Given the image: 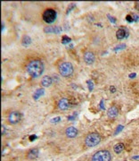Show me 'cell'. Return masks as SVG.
<instances>
[{"label": "cell", "mask_w": 139, "mask_h": 161, "mask_svg": "<svg viewBox=\"0 0 139 161\" xmlns=\"http://www.w3.org/2000/svg\"><path fill=\"white\" fill-rule=\"evenodd\" d=\"M65 134L69 138H74L78 135V130L73 126H70L65 130Z\"/></svg>", "instance_id": "8"}, {"label": "cell", "mask_w": 139, "mask_h": 161, "mask_svg": "<svg viewBox=\"0 0 139 161\" xmlns=\"http://www.w3.org/2000/svg\"><path fill=\"white\" fill-rule=\"evenodd\" d=\"M39 156V150L38 149H31L28 154H27V158L28 159H35Z\"/></svg>", "instance_id": "11"}, {"label": "cell", "mask_w": 139, "mask_h": 161, "mask_svg": "<svg viewBox=\"0 0 139 161\" xmlns=\"http://www.w3.org/2000/svg\"><path fill=\"white\" fill-rule=\"evenodd\" d=\"M60 120H61V118H60L59 116H57V117H55V118L52 119L51 122H52V123H56V122H59Z\"/></svg>", "instance_id": "20"}, {"label": "cell", "mask_w": 139, "mask_h": 161, "mask_svg": "<svg viewBox=\"0 0 139 161\" xmlns=\"http://www.w3.org/2000/svg\"><path fill=\"white\" fill-rule=\"evenodd\" d=\"M119 114V110L116 106H112L107 111V116L109 118H115Z\"/></svg>", "instance_id": "10"}, {"label": "cell", "mask_w": 139, "mask_h": 161, "mask_svg": "<svg viewBox=\"0 0 139 161\" xmlns=\"http://www.w3.org/2000/svg\"><path fill=\"white\" fill-rule=\"evenodd\" d=\"M52 82H53V80L50 76H44L41 80V85L43 87H49Z\"/></svg>", "instance_id": "12"}, {"label": "cell", "mask_w": 139, "mask_h": 161, "mask_svg": "<svg viewBox=\"0 0 139 161\" xmlns=\"http://www.w3.org/2000/svg\"><path fill=\"white\" fill-rule=\"evenodd\" d=\"M70 106V103H69V100L65 98H62L59 100L58 102V107L61 109V110H67Z\"/></svg>", "instance_id": "9"}, {"label": "cell", "mask_w": 139, "mask_h": 161, "mask_svg": "<svg viewBox=\"0 0 139 161\" xmlns=\"http://www.w3.org/2000/svg\"><path fill=\"white\" fill-rule=\"evenodd\" d=\"M133 159H139V156H137V157H133Z\"/></svg>", "instance_id": "27"}, {"label": "cell", "mask_w": 139, "mask_h": 161, "mask_svg": "<svg viewBox=\"0 0 139 161\" xmlns=\"http://www.w3.org/2000/svg\"><path fill=\"white\" fill-rule=\"evenodd\" d=\"M42 18L46 23H53L56 19V12L52 8L46 9L42 14Z\"/></svg>", "instance_id": "5"}, {"label": "cell", "mask_w": 139, "mask_h": 161, "mask_svg": "<svg viewBox=\"0 0 139 161\" xmlns=\"http://www.w3.org/2000/svg\"><path fill=\"white\" fill-rule=\"evenodd\" d=\"M44 92H45V91H44V89H37V91L34 93V96H33L34 99H38V98L40 97L41 95H43Z\"/></svg>", "instance_id": "17"}, {"label": "cell", "mask_w": 139, "mask_h": 161, "mask_svg": "<svg viewBox=\"0 0 139 161\" xmlns=\"http://www.w3.org/2000/svg\"><path fill=\"white\" fill-rule=\"evenodd\" d=\"M127 46L125 45V44H120V45H119V46H117L115 48H114V50H119V49H124L125 48H126Z\"/></svg>", "instance_id": "18"}, {"label": "cell", "mask_w": 139, "mask_h": 161, "mask_svg": "<svg viewBox=\"0 0 139 161\" xmlns=\"http://www.w3.org/2000/svg\"><path fill=\"white\" fill-rule=\"evenodd\" d=\"M101 140H102L101 135L96 132H93V133H90L86 136L85 143L88 147L92 148V147H95V146L98 145L100 143V141H101Z\"/></svg>", "instance_id": "2"}, {"label": "cell", "mask_w": 139, "mask_h": 161, "mask_svg": "<svg viewBox=\"0 0 139 161\" xmlns=\"http://www.w3.org/2000/svg\"><path fill=\"white\" fill-rule=\"evenodd\" d=\"M126 19H127V20H128V22H133V21H134V20H133V18H132V19H131V16H130V15H128V16H127V18H126Z\"/></svg>", "instance_id": "21"}, {"label": "cell", "mask_w": 139, "mask_h": 161, "mask_svg": "<svg viewBox=\"0 0 139 161\" xmlns=\"http://www.w3.org/2000/svg\"><path fill=\"white\" fill-rule=\"evenodd\" d=\"M83 58H84V61L86 64L88 65H92L94 62H95V57L94 55V53L91 52V51H86L84 53V56H83Z\"/></svg>", "instance_id": "7"}, {"label": "cell", "mask_w": 139, "mask_h": 161, "mask_svg": "<svg viewBox=\"0 0 139 161\" xmlns=\"http://www.w3.org/2000/svg\"><path fill=\"white\" fill-rule=\"evenodd\" d=\"M135 8L139 11V2H136L135 3Z\"/></svg>", "instance_id": "22"}, {"label": "cell", "mask_w": 139, "mask_h": 161, "mask_svg": "<svg viewBox=\"0 0 139 161\" xmlns=\"http://www.w3.org/2000/svg\"><path fill=\"white\" fill-rule=\"evenodd\" d=\"M111 153L108 150H102L95 153L91 158V161H111Z\"/></svg>", "instance_id": "4"}, {"label": "cell", "mask_w": 139, "mask_h": 161, "mask_svg": "<svg viewBox=\"0 0 139 161\" xmlns=\"http://www.w3.org/2000/svg\"><path fill=\"white\" fill-rule=\"evenodd\" d=\"M31 39L29 37V36H24L23 37V39H22V45L23 46H28V45H29L30 43H31Z\"/></svg>", "instance_id": "16"}, {"label": "cell", "mask_w": 139, "mask_h": 161, "mask_svg": "<svg viewBox=\"0 0 139 161\" xmlns=\"http://www.w3.org/2000/svg\"><path fill=\"white\" fill-rule=\"evenodd\" d=\"M45 32L46 33H59L61 31V29L59 27H53V26H48L44 29Z\"/></svg>", "instance_id": "13"}, {"label": "cell", "mask_w": 139, "mask_h": 161, "mask_svg": "<svg viewBox=\"0 0 139 161\" xmlns=\"http://www.w3.org/2000/svg\"><path fill=\"white\" fill-rule=\"evenodd\" d=\"M26 70L28 72V74L33 77V78H37L39 75H41L44 72V65L42 63V61L39 60V59H35L30 61L27 66H26Z\"/></svg>", "instance_id": "1"}, {"label": "cell", "mask_w": 139, "mask_h": 161, "mask_svg": "<svg viewBox=\"0 0 139 161\" xmlns=\"http://www.w3.org/2000/svg\"><path fill=\"white\" fill-rule=\"evenodd\" d=\"M116 37L118 40H122L126 37V30L124 29H119L116 32Z\"/></svg>", "instance_id": "15"}, {"label": "cell", "mask_w": 139, "mask_h": 161, "mask_svg": "<svg viewBox=\"0 0 139 161\" xmlns=\"http://www.w3.org/2000/svg\"><path fill=\"white\" fill-rule=\"evenodd\" d=\"M121 129H122V126H119V128H118V129H117V131H116V133H117L118 132H119Z\"/></svg>", "instance_id": "25"}, {"label": "cell", "mask_w": 139, "mask_h": 161, "mask_svg": "<svg viewBox=\"0 0 139 161\" xmlns=\"http://www.w3.org/2000/svg\"><path fill=\"white\" fill-rule=\"evenodd\" d=\"M35 138H36V136L34 135V136H30V138H29V139H30V140L32 141V140H34V139H35Z\"/></svg>", "instance_id": "24"}, {"label": "cell", "mask_w": 139, "mask_h": 161, "mask_svg": "<svg viewBox=\"0 0 139 161\" xmlns=\"http://www.w3.org/2000/svg\"><path fill=\"white\" fill-rule=\"evenodd\" d=\"M22 119V115L18 111H13L8 116V122L12 124H15L19 123Z\"/></svg>", "instance_id": "6"}, {"label": "cell", "mask_w": 139, "mask_h": 161, "mask_svg": "<svg viewBox=\"0 0 139 161\" xmlns=\"http://www.w3.org/2000/svg\"><path fill=\"white\" fill-rule=\"evenodd\" d=\"M59 73L63 77L71 76L73 74V66L70 62H63L59 66Z\"/></svg>", "instance_id": "3"}, {"label": "cell", "mask_w": 139, "mask_h": 161, "mask_svg": "<svg viewBox=\"0 0 139 161\" xmlns=\"http://www.w3.org/2000/svg\"><path fill=\"white\" fill-rule=\"evenodd\" d=\"M5 133V131H4V125H2V134Z\"/></svg>", "instance_id": "26"}, {"label": "cell", "mask_w": 139, "mask_h": 161, "mask_svg": "<svg viewBox=\"0 0 139 161\" xmlns=\"http://www.w3.org/2000/svg\"><path fill=\"white\" fill-rule=\"evenodd\" d=\"M110 89H111V91H112V92L115 91V88H114V87H111Z\"/></svg>", "instance_id": "23"}, {"label": "cell", "mask_w": 139, "mask_h": 161, "mask_svg": "<svg viewBox=\"0 0 139 161\" xmlns=\"http://www.w3.org/2000/svg\"><path fill=\"white\" fill-rule=\"evenodd\" d=\"M124 149H125V146H124V144L123 143H117L116 145H114V147H113V150H114V152L115 153H117V154H119V153H120V152H122L123 150H124Z\"/></svg>", "instance_id": "14"}, {"label": "cell", "mask_w": 139, "mask_h": 161, "mask_svg": "<svg viewBox=\"0 0 139 161\" xmlns=\"http://www.w3.org/2000/svg\"><path fill=\"white\" fill-rule=\"evenodd\" d=\"M70 41H71V39L68 38L67 36H63V37H62V42L63 44H65V43H67V42H70Z\"/></svg>", "instance_id": "19"}, {"label": "cell", "mask_w": 139, "mask_h": 161, "mask_svg": "<svg viewBox=\"0 0 139 161\" xmlns=\"http://www.w3.org/2000/svg\"><path fill=\"white\" fill-rule=\"evenodd\" d=\"M2 31H4V22H2Z\"/></svg>", "instance_id": "28"}]
</instances>
